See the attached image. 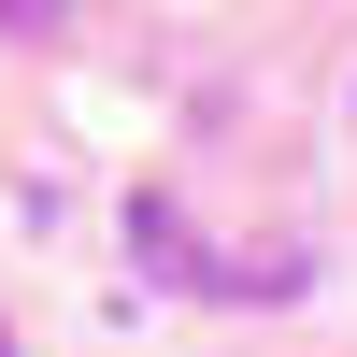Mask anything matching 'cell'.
<instances>
[{
  "label": "cell",
  "instance_id": "obj_1",
  "mask_svg": "<svg viewBox=\"0 0 357 357\" xmlns=\"http://www.w3.org/2000/svg\"><path fill=\"white\" fill-rule=\"evenodd\" d=\"M0 357H15V329H0Z\"/></svg>",
  "mask_w": 357,
  "mask_h": 357
}]
</instances>
